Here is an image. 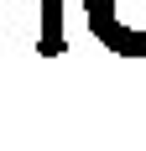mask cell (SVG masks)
I'll return each mask as SVG.
<instances>
[{
	"mask_svg": "<svg viewBox=\"0 0 146 151\" xmlns=\"http://www.w3.org/2000/svg\"><path fill=\"white\" fill-rule=\"evenodd\" d=\"M120 0H84V16H89V31L99 37V47H110L115 58H146V31L120 26L115 16Z\"/></svg>",
	"mask_w": 146,
	"mask_h": 151,
	"instance_id": "1",
	"label": "cell"
},
{
	"mask_svg": "<svg viewBox=\"0 0 146 151\" xmlns=\"http://www.w3.org/2000/svg\"><path fill=\"white\" fill-rule=\"evenodd\" d=\"M37 52L42 58H63L68 37H63V0H42V31H37Z\"/></svg>",
	"mask_w": 146,
	"mask_h": 151,
	"instance_id": "2",
	"label": "cell"
}]
</instances>
